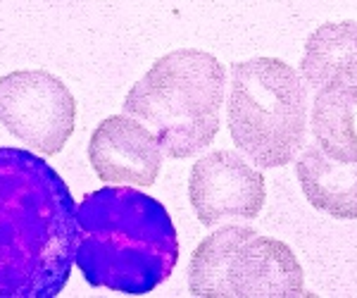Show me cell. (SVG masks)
<instances>
[{
	"label": "cell",
	"mask_w": 357,
	"mask_h": 298,
	"mask_svg": "<svg viewBox=\"0 0 357 298\" xmlns=\"http://www.w3.org/2000/svg\"><path fill=\"white\" fill-rule=\"evenodd\" d=\"M77 248V203L53 165L0 148V298H55Z\"/></svg>",
	"instance_id": "obj_1"
},
{
	"label": "cell",
	"mask_w": 357,
	"mask_h": 298,
	"mask_svg": "<svg viewBox=\"0 0 357 298\" xmlns=\"http://www.w3.org/2000/svg\"><path fill=\"white\" fill-rule=\"evenodd\" d=\"M74 262L98 289L143 296L172 277L178 237L158 198L134 186H105L77 205Z\"/></svg>",
	"instance_id": "obj_2"
},
{
	"label": "cell",
	"mask_w": 357,
	"mask_h": 298,
	"mask_svg": "<svg viewBox=\"0 0 357 298\" xmlns=\"http://www.w3.org/2000/svg\"><path fill=\"white\" fill-rule=\"evenodd\" d=\"M122 105L126 114L146 122L167 158H191L222 127L224 65L198 48L172 50L131 86Z\"/></svg>",
	"instance_id": "obj_3"
},
{
	"label": "cell",
	"mask_w": 357,
	"mask_h": 298,
	"mask_svg": "<svg viewBox=\"0 0 357 298\" xmlns=\"http://www.w3.org/2000/svg\"><path fill=\"white\" fill-rule=\"evenodd\" d=\"M227 117L231 141L255 167H284L307 139L305 79L279 57L236 62Z\"/></svg>",
	"instance_id": "obj_4"
},
{
	"label": "cell",
	"mask_w": 357,
	"mask_h": 298,
	"mask_svg": "<svg viewBox=\"0 0 357 298\" xmlns=\"http://www.w3.org/2000/svg\"><path fill=\"white\" fill-rule=\"evenodd\" d=\"M188 289L200 298L307 296L296 253L279 239L250 227H224L193 251Z\"/></svg>",
	"instance_id": "obj_5"
},
{
	"label": "cell",
	"mask_w": 357,
	"mask_h": 298,
	"mask_svg": "<svg viewBox=\"0 0 357 298\" xmlns=\"http://www.w3.org/2000/svg\"><path fill=\"white\" fill-rule=\"evenodd\" d=\"M77 122V100L55 74L20 70L0 79V124L41 156L67 146Z\"/></svg>",
	"instance_id": "obj_6"
},
{
	"label": "cell",
	"mask_w": 357,
	"mask_h": 298,
	"mask_svg": "<svg viewBox=\"0 0 357 298\" xmlns=\"http://www.w3.org/2000/svg\"><path fill=\"white\" fill-rule=\"evenodd\" d=\"M188 198L200 225L224 220H255L264 208L267 186L260 170L234 151H215L195 160L188 179Z\"/></svg>",
	"instance_id": "obj_7"
},
{
	"label": "cell",
	"mask_w": 357,
	"mask_h": 298,
	"mask_svg": "<svg viewBox=\"0 0 357 298\" xmlns=\"http://www.w3.org/2000/svg\"><path fill=\"white\" fill-rule=\"evenodd\" d=\"M89 160L105 184L148 188L158 181L165 151L158 136L131 114H112L96 127L89 141Z\"/></svg>",
	"instance_id": "obj_8"
},
{
	"label": "cell",
	"mask_w": 357,
	"mask_h": 298,
	"mask_svg": "<svg viewBox=\"0 0 357 298\" xmlns=\"http://www.w3.org/2000/svg\"><path fill=\"white\" fill-rule=\"evenodd\" d=\"M301 77L312 89L336 86L357 94V22H326L310 33Z\"/></svg>",
	"instance_id": "obj_9"
},
{
	"label": "cell",
	"mask_w": 357,
	"mask_h": 298,
	"mask_svg": "<svg viewBox=\"0 0 357 298\" xmlns=\"http://www.w3.org/2000/svg\"><path fill=\"white\" fill-rule=\"evenodd\" d=\"M296 172L312 208L336 220H357V160L336 163L314 146L301 156Z\"/></svg>",
	"instance_id": "obj_10"
},
{
	"label": "cell",
	"mask_w": 357,
	"mask_h": 298,
	"mask_svg": "<svg viewBox=\"0 0 357 298\" xmlns=\"http://www.w3.org/2000/svg\"><path fill=\"white\" fill-rule=\"evenodd\" d=\"M357 94L336 86L317 89L312 103V134L319 151L336 163L357 160V129H355Z\"/></svg>",
	"instance_id": "obj_11"
}]
</instances>
